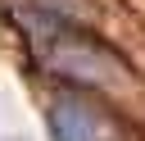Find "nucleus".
Masks as SVG:
<instances>
[{"instance_id": "nucleus-1", "label": "nucleus", "mask_w": 145, "mask_h": 141, "mask_svg": "<svg viewBox=\"0 0 145 141\" xmlns=\"http://www.w3.org/2000/svg\"><path fill=\"white\" fill-rule=\"evenodd\" d=\"M50 127H54V141H118L113 118L82 96H59L50 105Z\"/></svg>"}]
</instances>
